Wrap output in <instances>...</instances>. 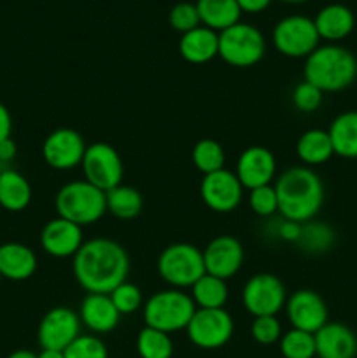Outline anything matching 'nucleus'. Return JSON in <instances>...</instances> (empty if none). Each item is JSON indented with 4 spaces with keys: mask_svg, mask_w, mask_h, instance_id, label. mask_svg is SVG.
Masks as SVG:
<instances>
[{
    "mask_svg": "<svg viewBox=\"0 0 357 358\" xmlns=\"http://www.w3.org/2000/svg\"><path fill=\"white\" fill-rule=\"evenodd\" d=\"M178 52L192 65L212 62L216 56H219V34L206 27H196L195 30L182 34L178 41Z\"/></svg>",
    "mask_w": 357,
    "mask_h": 358,
    "instance_id": "22",
    "label": "nucleus"
},
{
    "mask_svg": "<svg viewBox=\"0 0 357 358\" xmlns=\"http://www.w3.org/2000/svg\"><path fill=\"white\" fill-rule=\"evenodd\" d=\"M296 154L303 164L310 166H318L324 164L335 156L331 138L326 129H308L298 138Z\"/></svg>",
    "mask_w": 357,
    "mask_h": 358,
    "instance_id": "27",
    "label": "nucleus"
},
{
    "mask_svg": "<svg viewBox=\"0 0 357 358\" xmlns=\"http://www.w3.org/2000/svg\"><path fill=\"white\" fill-rule=\"evenodd\" d=\"M158 275L174 289H191L203 275V252L191 243H174L158 257Z\"/></svg>",
    "mask_w": 357,
    "mask_h": 358,
    "instance_id": "6",
    "label": "nucleus"
},
{
    "mask_svg": "<svg viewBox=\"0 0 357 358\" xmlns=\"http://www.w3.org/2000/svg\"><path fill=\"white\" fill-rule=\"evenodd\" d=\"M80 336V318L66 306H56L42 317L37 329V339L42 350L65 352Z\"/></svg>",
    "mask_w": 357,
    "mask_h": 358,
    "instance_id": "12",
    "label": "nucleus"
},
{
    "mask_svg": "<svg viewBox=\"0 0 357 358\" xmlns=\"http://www.w3.org/2000/svg\"><path fill=\"white\" fill-rule=\"evenodd\" d=\"M55 206L58 217L80 227L98 222L107 213L105 192L88 180H72L63 185L56 194Z\"/></svg>",
    "mask_w": 357,
    "mask_h": 358,
    "instance_id": "4",
    "label": "nucleus"
},
{
    "mask_svg": "<svg viewBox=\"0 0 357 358\" xmlns=\"http://www.w3.org/2000/svg\"><path fill=\"white\" fill-rule=\"evenodd\" d=\"M80 168H83L84 180L104 192L122 184L125 164L118 150L105 142H94L86 147Z\"/></svg>",
    "mask_w": 357,
    "mask_h": 358,
    "instance_id": "10",
    "label": "nucleus"
},
{
    "mask_svg": "<svg viewBox=\"0 0 357 358\" xmlns=\"http://www.w3.org/2000/svg\"><path fill=\"white\" fill-rule=\"evenodd\" d=\"M336 234L331 226L324 222H304L301 227L300 240H298V247L307 254H324L329 248L335 245Z\"/></svg>",
    "mask_w": 357,
    "mask_h": 358,
    "instance_id": "30",
    "label": "nucleus"
},
{
    "mask_svg": "<svg viewBox=\"0 0 357 358\" xmlns=\"http://www.w3.org/2000/svg\"><path fill=\"white\" fill-rule=\"evenodd\" d=\"M108 296H111L119 315H132L144 306L142 292H140L139 287L130 282H122Z\"/></svg>",
    "mask_w": 357,
    "mask_h": 358,
    "instance_id": "35",
    "label": "nucleus"
},
{
    "mask_svg": "<svg viewBox=\"0 0 357 358\" xmlns=\"http://www.w3.org/2000/svg\"><path fill=\"white\" fill-rule=\"evenodd\" d=\"M84 243L83 227L70 220L56 217L51 219L41 233L42 250L56 259L74 257Z\"/></svg>",
    "mask_w": 357,
    "mask_h": 358,
    "instance_id": "18",
    "label": "nucleus"
},
{
    "mask_svg": "<svg viewBox=\"0 0 357 358\" xmlns=\"http://www.w3.org/2000/svg\"><path fill=\"white\" fill-rule=\"evenodd\" d=\"M322 100H324V93L307 80L298 84L293 91L294 107L304 114H312V112L317 110L322 105Z\"/></svg>",
    "mask_w": 357,
    "mask_h": 358,
    "instance_id": "39",
    "label": "nucleus"
},
{
    "mask_svg": "<svg viewBox=\"0 0 357 358\" xmlns=\"http://www.w3.org/2000/svg\"><path fill=\"white\" fill-rule=\"evenodd\" d=\"M279 212L286 220L310 222L324 205V184L308 166H293L275 182Z\"/></svg>",
    "mask_w": 357,
    "mask_h": 358,
    "instance_id": "2",
    "label": "nucleus"
},
{
    "mask_svg": "<svg viewBox=\"0 0 357 358\" xmlns=\"http://www.w3.org/2000/svg\"><path fill=\"white\" fill-rule=\"evenodd\" d=\"M105 199H107V212L121 220L135 219L144 208L142 194L132 185H115L114 189L105 192Z\"/></svg>",
    "mask_w": 357,
    "mask_h": 358,
    "instance_id": "28",
    "label": "nucleus"
},
{
    "mask_svg": "<svg viewBox=\"0 0 357 358\" xmlns=\"http://www.w3.org/2000/svg\"><path fill=\"white\" fill-rule=\"evenodd\" d=\"M76 282L88 294H111L130 273V257L122 245L108 238L84 241L72 261Z\"/></svg>",
    "mask_w": 357,
    "mask_h": 358,
    "instance_id": "1",
    "label": "nucleus"
},
{
    "mask_svg": "<svg viewBox=\"0 0 357 358\" xmlns=\"http://www.w3.org/2000/svg\"><path fill=\"white\" fill-rule=\"evenodd\" d=\"M195 311L196 304L191 294L182 292L181 289L160 290L153 294L142 306L146 327L158 329L167 334L186 331Z\"/></svg>",
    "mask_w": 357,
    "mask_h": 358,
    "instance_id": "5",
    "label": "nucleus"
},
{
    "mask_svg": "<svg viewBox=\"0 0 357 358\" xmlns=\"http://www.w3.org/2000/svg\"><path fill=\"white\" fill-rule=\"evenodd\" d=\"M270 2H272V0H237L241 13H251V14L262 13V10L270 6Z\"/></svg>",
    "mask_w": 357,
    "mask_h": 358,
    "instance_id": "42",
    "label": "nucleus"
},
{
    "mask_svg": "<svg viewBox=\"0 0 357 358\" xmlns=\"http://www.w3.org/2000/svg\"><path fill=\"white\" fill-rule=\"evenodd\" d=\"M273 45L287 58H307L318 48L317 28L314 20L301 14L286 16L275 24L272 35Z\"/></svg>",
    "mask_w": 357,
    "mask_h": 358,
    "instance_id": "8",
    "label": "nucleus"
},
{
    "mask_svg": "<svg viewBox=\"0 0 357 358\" xmlns=\"http://www.w3.org/2000/svg\"><path fill=\"white\" fill-rule=\"evenodd\" d=\"M200 196L206 208L216 213H230L238 208L244 198V185L240 184L234 171L223 170L203 175L200 184Z\"/></svg>",
    "mask_w": 357,
    "mask_h": 358,
    "instance_id": "14",
    "label": "nucleus"
},
{
    "mask_svg": "<svg viewBox=\"0 0 357 358\" xmlns=\"http://www.w3.org/2000/svg\"><path fill=\"white\" fill-rule=\"evenodd\" d=\"M192 163L202 171L203 175L214 173L224 168L226 163V154H224L223 145L214 138H202L192 147Z\"/></svg>",
    "mask_w": 357,
    "mask_h": 358,
    "instance_id": "32",
    "label": "nucleus"
},
{
    "mask_svg": "<svg viewBox=\"0 0 357 358\" xmlns=\"http://www.w3.org/2000/svg\"><path fill=\"white\" fill-rule=\"evenodd\" d=\"M234 175L238 177L240 184L244 185V189H248V191L255 187H262V185H270L275 180L276 157L266 147H247L238 157Z\"/></svg>",
    "mask_w": 357,
    "mask_h": 358,
    "instance_id": "17",
    "label": "nucleus"
},
{
    "mask_svg": "<svg viewBox=\"0 0 357 358\" xmlns=\"http://www.w3.org/2000/svg\"><path fill=\"white\" fill-rule=\"evenodd\" d=\"M10 131H13V117L9 108L0 101V142L10 138Z\"/></svg>",
    "mask_w": 357,
    "mask_h": 358,
    "instance_id": "41",
    "label": "nucleus"
},
{
    "mask_svg": "<svg viewBox=\"0 0 357 358\" xmlns=\"http://www.w3.org/2000/svg\"><path fill=\"white\" fill-rule=\"evenodd\" d=\"M227 296H230V292H227L226 280L206 275V273L191 287L192 301H195L196 308H202V310L224 308Z\"/></svg>",
    "mask_w": 357,
    "mask_h": 358,
    "instance_id": "29",
    "label": "nucleus"
},
{
    "mask_svg": "<svg viewBox=\"0 0 357 358\" xmlns=\"http://www.w3.org/2000/svg\"><path fill=\"white\" fill-rule=\"evenodd\" d=\"M7 358H37L34 352H30V350H16V352L10 353Z\"/></svg>",
    "mask_w": 357,
    "mask_h": 358,
    "instance_id": "45",
    "label": "nucleus"
},
{
    "mask_svg": "<svg viewBox=\"0 0 357 358\" xmlns=\"http://www.w3.org/2000/svg\"><path fill=\"white\" fill-rule=\"evenodd\" d=\"M63 355L65 358H108V350L98 336L80 334Z\"/></svg>",
    "mask_w": 357,
    "mask_h": 358,
    "instance_id": "34",
    "label": "nucleus"
},
{
    "mask_svg": "<svg viewBox=\"0 0 357 358\" xmlns=\"http://www.w3.org/2000/svg\"><path fill=\"white\" fill-rule=\"evenodd\" d=\"M196 9H198L203 27L217 34L240 23L241 10L237 0H198Z\"/></svg>",
    "mask_w": 357,
    "mask_h": 358,
    "instance_id": "25",
    "label": "nucleus"
},
{
    "mask_svg": "<svg viewBox=\"0 0 357 358\" xmlns=\"http://www.w3.org/2000/svg\"><path fill=\"white\" fill-rule=\"evenodd\" d=\"M86 147L79 131L72 128H58L46 136L42 143V157L52 170L69 171L80 166Z\"/></svg>",
    "mask_w": 357,
    "mask_h": 358,
    "instance_id": "13",
    "label": "nucleus"
},
{
    "mask_svg": "<svg viewBox=\"0 0 357 358\" xmlns=\"http://www.w3.org/2000/svg\"><path fill=\"white\" fill-rule=\"evenodd\" d=\"M287 294L282 280L270 273H258L244 285L241 304L252 317H276L286 308Z\"/></svg>",
    "mask_w": 357,
    "mask_h": 358,
    "instance_id": "9",
    "label": "nucleus"
},
{
    "mask_svg": "<svg viewBox=\"0 0 357 358\" xmlns=\"http://www.w3.org/2000/svg\"><path fill=\"white\" fill-rule=\"evenodd\" d=\"M286 313L293 329L315 334L328 324V306L315 290L300 289L287 297Z\"/></svg>",
    "mask_w": 357,
    "mask_h": 358,
    "instance_id": "15",
    "label": "nucleus"
},
{
    "mask_svg": "<svg viewBox=\"0 0 357 358\" xmlns=\"http://www.w3.org/2000/svg\"><path fill=\"white\" fill-rule=\"evenodd\" d=\"M279 345L284 358L315 357V336L310 332L300 331V329H290V331L284 332Z\"/></svg>",
    "mask_w": 357,
    "mask_h": 358,
    "instance_id": "33",
    "label": "nucleus"
},
{
    "mask_svg": "<svg viewBox=\"0 0 357 358\" xmlns=\"http://www.w3.org/2000/svg\"><path fill=\"white\" fill-rule=\"evenodd\" d=\"M251 334L262 346L275 345L282 338V325L276 317H255L251 325Z\"/></svg>",
    "mask_w": 357,
    "mask_h": 358,
    "instance_id": "37",
    "label": "nucleus"
},
{
    "mask_svg": "<svg viewBox=\"0 0 357 358\" xmlns=\"http://www.w3.org/2000/svg\"><path fill=\"white\" fill-rule=\"evenodd\" d=\"M284 2H289V3H301V2H307V0H284Z\"/></svg>",
    "mask_w": 357,
    "mask_h": 358,
    "instance_id": "46",
    "label": "nucleus"
},
{
    "mask_svg": "<svg viewBox=\"0 0 357 358\" xmlns=\"http://www.w3.org/2000/svg\"><path fill=\"white\" fill-rule=\"evenodd\" d=\"M315 357L318 358H356L357 336L340 322H328L315 332Z\"/></svg>",
    "mask_w": 357,
    "mask_h": 358,
    "instance_id": "19",
    "label": "nucleus"
},
{
    "mask_svg": "<svg viewBox=\"0 0 357 358\" xmlns=\"http://www.w3.org/2000/svg\"><path fill=\"white\" fill-rule=\"evenodd\" d=\"M37 271V255L30 247L16 241L0 245V276L10 282H24Z\"/></svg>",
    "mask_w": 357,
    "mask_h": 358,
    "instance_id": "21",
    "label": "nucleus"
},
{
    "mask_svg": "<svg viewBox=\"0 0 357 358\" xmlns=\"http://www.w3.org/2000/svg\"><path fill=\"white\" fill-rule=\"evenodd\" d=\"M248 205L252 212L259 217H272L279 212V201H276L275 185H262V187L251 189L248 194Z\"/></svg>",
    "mask_w": 357,
    "mask_h": 358,
    "instance_id": "36",
    "label": "nucleus"
},
{
    "mask_svg": "<svg viewBox=\"0 0 357 358\" xmlns=\"http://www.w3.org/2000/svg\"><path fill=\"white\" fill-rule=\"evenodd\" d=\"M119 317L121 315L115 310L108 294H88L80 303V324L94 334L114 331L119 324Z\"/></svg>",
    "mask_w": 357,
    "mask_h": 358,
    "instance_id": "20",
    "label": "nucleus"
},
{
    "mask_svg": "<svg viewBox=\"0 0 357 358\" xmlns=\"http://www.w3.org/2000/svg\"><path fill=\"white\" fill-rule=\"evenodd\" d=\"M16 143L13 138H6L0 142V163H9L16 157Z\"/></svg>",
    "mask_w": 357,
    "mask_h": 358,
    "instance_id": "43",
    "label": "nucleus"
},
{
    "mask_svg": "<svg viewBox=\"0 0 357 358\" xmlns=\"http://www.w3.org/2000/svg\"><path fill=\"white\" fill-rule=\"evenodd\" d=\"M328 133L336 156L357 159V110H346L336 115Z\"/></svg>",
    "mask_w": 357,
    "mask_h": 358,
    "instance_id": "26",
    "label": "nucleus"
},
{
    "mask_svg": "<svg viewBox=\"0 0 357 358\" xmlns=\"http://www.w3.org/2000/svg\"><path fill=\"white\" fill-rule=\"evenodd\" d=\"M304 80L322 93H338L357 79V58L352 51L338 44L318 45L304 58Z\"/></svg>",
    "mask_w": 357,
    "mask_h": 358,
    "instance_id": "3",
    "label": "nucleus"
},
{
    "mask_svg": "<svg viewBox=\"0 0 357 358\" xmlns=\"http://www.w3.org/2000/svg\"><path fill=\"white\" fill-rule=\"evenodd\" d=\"M136 352L140 358H172L174 343L170 334L153 327H144L136 336Z\"/></svg>",
    "mask_w": 357,
    "mask_h": 358,
    "instance_id": "31",
    "label": "nucleus"
},
{
    "mask_svg": "<svg viewBox=\"0 0 357 358\" xmlns=\"http://www.w3.org/2000/svg\"><path fill=\"white\" fill-rule=\"evenodd\" d=\"M37 358H65V355H63V352H58V350H42Z\"/></svg>",
    "mask_w": 357,
    "mask_h": 358,
    "instance_id": "44",
    "label": "nucleus"
},
{
    "mask_svg": "<svg viewBox=\"0 0 357 358\" xmlns=\"http://www.w3.org/2000/svg\"><path fill=\"white\" fill-rule=\"evenodd\" d=\"M200 14L196 9V3L191 2H181L175 3L170 10V24L174 30L181 31V34H188V31L195 30L200 27Z\"/></svg>",
    "mask_w": 357,
    "mask_h": 358,
    "instance_id": "38",
    "label": "nucleus"
},
{
    "mask_svg": "<svg viewBox=\"0 0 357 358\" xmlns=\"http://www.w3.org/2000/svg\"><path fill=\"white\" fill-rule=\"evenodd\" d=\"M314 23L318 37L329 42H338L352 34L356 27V16L343 3H329L318 10Z\"/></svg>",
    "mask_w": 357,
    "mask_h": 358,
    "instance_id": "23",
    "label": "nucleus"
},
{
    "mask_svg": "<svg viewBox=\"0 0 357 358\" xmlns=\"http://www.w3.org/2000/svg\"><path fill=\"white\" fill-rule=\"evenodd\" d=\"M301 227H303V224L284 219L282 222L276 226V234H279V238L282 241H287V243H298L301 234Z\"/></svg>",
    "mask_w": 357,
    "mask_h": 358,
    "instance_id": "40",
    "label": "nucleus"
},
{
    "mask_svg": "<svg viewBox=\"0 0 357 358\" xmlns=\"http://www.w3.org/2000/svg\"><path fill=\"white\" fill-rule=\"evenodd\" d=\"M31 201V185L20 171H0V206L7 212H23Z\"/></svg>",
    "mask_w": 357,
    "mask_h": 358,
    "instance_id": "24",
    "label": "nucleus"
},
{
    "mask_svg": "<svg viewBox=\"0 0 357 358\" xmlns=\"http://www.w3.org/2000/svg\"><path fill=\"white\" fill-rule=\"evenodd\" d=\"M189 341L202 350L223 348L234 332V322L224 308L202 310L196 308L188 329Z\"/></svg>",
    "mask_w": 357,
    "mask_h": 358,
    "instance_id": "11",
    "label": "nucleus"
},
{
    "mask_svg": "<svg viewBox=\"0 0 357 358\" xmlns=\"http://www.w3.org/2000/svg\"><path fill=\"white\" fill-rule=\"evenodd\" d=\"M202 252L206 275L217 276L220 280L233 278L244 266V247L230 234L216 236Z\"/></svg>",
    "mask_w": 357,
    "mask_h": 358,
    "instance_id": "16",
    "label": "nucleus"
},
{
    "mask_svg": "<svg viewBox=\"0 0 357 358\" xmlns=\"http://www.w3.org/2000/svg\"><path fill=\"white\" fill-rule=\"evenodd\" d=\"M0 282H2V276H0Z\"/></svg>",
    "mask_w": 357,
    "mask_h": 358,
    "instance_id": "47",
    "label": "nucleus"
},
{
    "mask_svg": "<svg viewBox=\"0 0 357 358\" xmlns=\"http://www.w3.org/2000/svg\"><path fill=\"white\" fill-rule=\"evenodd\" d=\"M265 51V37L254 24L237 23L219 31V56L227 65L248 69L261 62Z\"/></svg>",
    "mask_w": 357,
    "mask_h": 358,
    "instance_id": "7",
    "label": "nucleus"
}]
</instances>
